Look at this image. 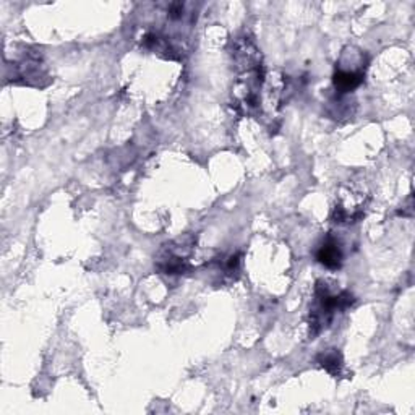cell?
<instances>
[{
  "label": "cell",
  "mask_w": 415,
  "mask_h": 415,
  "mask_svg": "<svg viewBox=\"0 0 415 415\" xmlns=\"http://www.w3.org/2000/svg\"><path fill=\"white\" fill-rule=\"evenodd\" d=\"M318 362H320V365L323 367L326 372H330L332 377L341 375L342 357L336 349H330V350H326V352H321L318 355Z\"/></svg>",
  "instance_id": "cell-4"
},
{
  "label": "cell",
  "mask_w": 415,
  "mask_h": 415,
  "mask_svg": "<svg viewBox=\"0 0 415 415\" xmlns=\"http://www.w3.org/2000/svg\"><path fill=\"white\" fill-rule=\"evenodd\" d=\"M365 80V70L364 68H336L335 77V86L337 91L341 93H350L354 91L355 88H359Z\"/></svg>",
  "instance_id": "cell-2"
},
{
  "label": "cell",
  "mask_w": 415,
  "mask_h": 415,
  "mask_svg": "<svg viewBox=\"0 0 415 415\" xmlns=\"http://www.w3.org/2000/svg\"><path fill=\"white\" fill-rule=\"evenodd\" d=\"M315 295H317V307L310 315V326L313 330V336L318 335L321 330L331 323L336 312L349 308L355 302L354 295L346 290L339 292V294H331L323 280H320L317 288H315Z\"/></svg>",
  "instance_id": "cell-1"
},
{
  "label": "cell",
  "mask_w": 415,
  "mask_h": 415,
  "mask_svg": "<svg viewBox=\"0 0 415 415\" xmlns=\"http://www.w3.org/2000/svg\"><path fill=\"white\" fill-rule=\"evenodd\" d=\"M317 260L330 270H339L342 265V250L335 237H328L320 245Z\"/></svg>",
  "instance_id": "cell-3"
}]
</instances>
